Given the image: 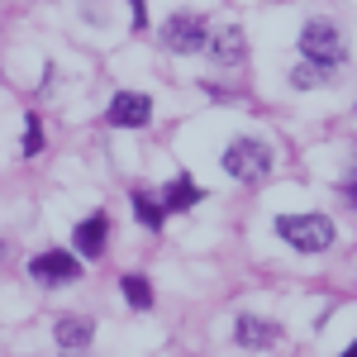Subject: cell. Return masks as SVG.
Wrapping results in <instances>:
<instances>
[{"mask_svg":"<svg viewBox=\"0 0 357 357\" xmlns=\"http://www.w3.org/2000/svg\"><path fill=\"white\" fill-rule=\"evenodd\" d=\"M205 48H210V57L215 62H224V67H238L243 62V29H215L210 38H205Z\"/></svg>","mask_w":357,"mask_h":357,"instance_id":"9","label":"cell"},{"mask_svg":"<svg viewBox=\"0 0 357 357\" xmlns=\"http://www.w3.org/2000/svg\"><path fill=\"white\" fill-rule=\"evenodd\" d=\"M29 276H33V281H43V286H67V281H77V276H82V262H77L72 252L53 248V252H38V257L29 262Z\"/></svg>","mask_w":357,"mask_h":357,"instance_id":"5","label":"cell"},{"mask_svg":"<svg viewBox=\"0 0 357 357\" xmlns=\"http://www.w3.org/2000/svg\"><path fill=\"white\" fill-rule=\"evenodd\" d=\"M129 5H134V29H143V24H148V15H143V10H148V0H129Z\"/></svg>","mask_w":357,"mask_h":357,"instance_id":"15","label":"cell"},{"mask_svg":"<svg viewBox=\"0 0 357 357\" xmlns=\"http://www.w3.org/2000/svg\"><path fill=\"white\" fill-rule=\"evenodd\" d=\"M124 301L134 305V310H148V305H153V286H148V276H138V272L124 276Z\"/></svg>","mask_w":357,"mask_h":357,"instance_id":"12","label":"cell"},{"mask_svg":"<svg viewBox=\"0 0 357 357\" xmlns=\"http://www.w3.org/2000/svg\"><path fill=\"white\" fill-rule=\"evenodd\" d=\"M224 172L234 181H262L272 172V148L262 138H234L229 153H224Z\"/></svg>","mask_w":357,"mask_h":357,"instance_id":"2","label":"cell"},{"mask_svg":"<svg viewBox=\"0 0 357 357\" xmlns=\"http://www.w3.org/2000/svg\"><path fill=\"white\" fill-rule=\"evenodd\" d=\"M276 234L296 252H324L333 243V224L329 215H281L276 220Z\"/></svg>","mask_w":357,"mask_h":357,"instance_id":"1","label":"cell"},{"mask_svg":"<svg viewBox=\"0 0 357 357\" xmlns=\"http://www.w3.org/2000/svg\"><path fill=\"white\" fill-rule=\"evenodd\" d=\"M291 82H296V86H314V82H319V72H314V67H296Z\"/></svg>","mask_w":357,"mask_h":357,"instance_id":"14","label":"cell"},{"mask_svg":"<svg viewBox=\"0 0 357 357\" xmlns=\"http://www.w3.org/2000/svg\"><path fill=\"white\" fill-rule=\"evenodd\" d=\"M276 324L272 319H262V314H238V324H234V338L243 343V348H272L276 343Z\"/></svg>","mask_w":357,"mask_h":357,"instance_id":"8","label":"cell"},{"mask_svg":"<svg viewBox=\"0 0 357 357\" xmlns=\"http://www.w3.org/2000/svg\"><path fill=\"white\" fill-rule=\"evenodd\" d=\"M105 238H110V220L105 215H91V220L77 224V234H72V243L82 257H100L105 252Z\"/></svg>","mask_w":357,"mask_h":357,"instance_id":"7","label":"cell"},{"mask_svg":"<svg viewBox=\"0 0 357 357\" xmlns=\"http://www.w3.org/2000/svg\"><path fill=\"white\" fill-rule=\"evenodd\" d=\"M191 205H200V186H195L191 176H176L162 195V210H191Z\"/></svg>","mask_w":357,"mask_h":357,"instance_id":"11","label":"cell"},{"mask_svg":"<svg viewBox=\"0 0 357 357\" xmlns=\"http://www.w3.org/2000/svg\"><path fill=\"white\" fill-rule=\"evenodd\" d=\"M53 333H57V343H62V348H86V343H91V333H96V324H91L86 314H62Z\"/></svg>","mask_w":357,"mask_h":357,"instance_id":"10","label":"cell"},{"mask_svg":"<svg viewBox=\"0 0 357 357\" xmlns=\"http://www.w3.org/2000/svg\"><path fill=\"white\" fill-rule=\"evenodd\" d=\"M343 357H357V348H348V353H343Z\"/></svg>","mask_w":357,"mask_h":357,"instance_id":"16","label":"cell"},{"mask_svg":"<svg viewBox=\"0 0 357 357\" xmlns=\"http://www.w3.org/2000/svg\"><path fill=\"white\" fill-rule=\"evenodd\" d=\"M205 38H210V29H205V20L195 15V10H181V15H172L162 24V48L167 53H200L205 48Z\"/></svg>","mask_w":357,"mask_h":357,"instance_id":"4","label":"cell"},{"mask_svg":"<svg viewBox=\"0 0 357 357\" xmlns=\"http://www.w3.org/2000/svg\"><path fill=\"white\" fill-rule=\"evenodd\" d=\"M110 124H119V129H143L148 119H153V100L148 96H138V91H119L110 100V114H105Z\"/></svg>","mask_w":357,"mask_h":357,"instance_id":"6","label":"cell"},{"mask_svg":"<svg viewBox=\"0 0 357 357\" xmlns=\"http://www.w3.org/2000/svg\"><path fill=\"white\" fill-rule=\"evenodd\" d=\"M134 215H138V220H143V224H148V229H162V205H158L153 195L134 191Z\"/></svg>","mask_w":357,"mask_h":357,"instance_id":"13","label":"cell"},{"mask_svg":"<svg viewBox=\"0 0 357 357\" xmlns=\"http://www.w3.org/2000/svg\"><path fill=\"white\" fill-rule=\"evenodd\" d=\"M301 53L314 72H329V67L343 62V38H338V29L329 20H310L305 33H301Z\"/></svg>","mask_w":357,"mask_h":357,"instance_id":"3","label":"cell"}]
</instances>
